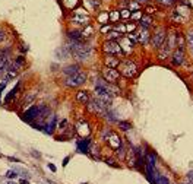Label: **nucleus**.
<instances>
[{
    "label": "nucleus",
    "instance_id": "nucleus-1",
    "mask_svg": "<svg viewBox=\"0 0 193 184\" xmlns=\"http://www.w3.org/2000/svg\"><path fill=\"white\" fill-rule=\"evenodd\" d=\"M87 72L80 69L78 73H75L72 76H66V79L63 80V83L67 86V88H78V86L84 85L87 82Z\"/></svg>",
    "mask_w": 193,
    "mask_h": 184
},
{
    "label": "nucleus",
    "instance_id": "nucleus-2",
    "mask_svg": "<svg viewBox=\"0 0 193 184\" xmlns=\"http://www.w3.org/2000/svg\"><path fill=\"white\" fill-rule=\"evenodd\" d=\"M119 72L123 75V76H126V78L129 79H132L135 78L136 75H138V66L135 64L132 60H123V61H120V64H119Z\"/></svg>",
    "mask_w": 193,
    "mask_h": 184
},
{
    "label": "nucleus",
    "instance_id": "nucleus-3",
    "mask_svg": "<svg viewBox=\"0 0 193 184\" xmlns=\"http://www.w3.org/2000/svg\"><path fill=\"white\" fill-rule=\"evenodd\" d=\"M165 38H167V29L165 28H158V29L151 35L149 42H151V46H152L155 50H160L161 47H162V44L165 42Z\"/></svg>",
    "mask_w": 193,
    "mask_h": 184
},
{
    "label": "nucleus",
    "instance_id": "nucleus-4",
    "mask_svg": "<svg viewBox=\"0 0 193 184\" xmlns=\"http://www.w3.org/2000/svg\"><path fill=\"white\" fill-rule=\"evenodd\" d=\"M102 51H104V54H111V56H117V57L123 56V51H121L119 41H113V39H106L104 41Z\"/></svg>",
    "mask_w": 193,
    "mask_h": 184
},
{
    "label": "nucleus",
    "instance_id": "nucleus-5",
    "mask_svg": "<svg viewBox=\"0 0 193 184\" xmlns=\"http://www.w3.org/2000/svg\"><path fill=\"white\" fill-rule=\"evenodd\" d=\"M38 112H40V105H32L29 107L27 111H24L22 114V120L27 121L28 124H32L34 121L38 118Z\"/></svg>",
    "mask_w": 193,
    "mask_h": 184
},
{
    "label": "nucleus",
    "instance_id": "nucleus-6",
    "mask_svg": "<svg viewBox=\"0 0 193 184\" xmlns=\"http://www.w3.org/2000/svg\"><path fill=\"white\" fill-rule=\"evenodd\" d=\"M101 75H102V79L107 80L108 83H116L120 78L119 70H117V69H111V67H104L102 72H101Z\"/></svg>",
    "mask_w": 193,
    "mask_h": 184
},
{
    "label": "nucleus",
    "instance_id": "nucleus-7",
    "mask_svg": "<svg viewBox=\"0 0 193 184\" xmlns=\"http://www.w3.org/2000/svg\"><path fill=\"white\" fill-rule=\"evenodd\" d=\"M73 22L87 26L89 25V16H88V13L84 9H76L73 13Z\"/></svg>",
    "mask_w": 193,
    "mask_h": 184
},
{
    "label": "nucleus",
    "instance_id": "nucleus-8",
    "mask_svg": "<svg viewBox=\"0 0 193 184\" xmlns=\"http://www.w3.org/2000/svg\"><path fill=\"white\" fill-rule=\"evenodd\" d=\"M119 44H120V47H121L123 56L130 54V53H132V50H133V46H135V42L132 41V39H129V37H127V35H123V37L119 39Z\"/></svg>",
    "mask_w": 193,
    "mask_h": 184
},
{
    "label": "nucleus",
    "instance_id": "nucleus-9",
    "mask_svg": "<svg viewBox=\"0 0 193 184\" xmlns=\"http://www.w3.org/2000/svg\"><path fill=\"white\" fill-rule=\"evenodd\" d=\"M56 121H57V117L51 114L48 120L46 121V124L43 126V131L46 133V134H53L54 133V129H56Z\"/></svg>",
    "mask_w": 193,
    "mask_h": 184
},
{
    "label": "nucleus",
    "instance_id": "nucleus-10",
    "mask_svg": "<svg viewBox=\"0 0 193 184\" xmlns=\"http://www.w3.org/2000/svg\"><path fill=\"white\" fill-rule=\"evenodd\" d=\"M121 60L117 56H111V54H106L104 56V66L106 67H111V69H117Z\"/></svg>",
    "mask_w": 193,
    "mask_h": 184
},
{
    "label": "nucleus",
    "instance_id": "nucleus-11",
    "mask_svg": "<svg viewBox=\"0 0 193 184\" xmlns=\"http://www.w3.org/2000/svg\"><path fill=\"white\" fill-rule=\"evenodd\" d=\"M183 61H184V50L176 48L173 51V56H171V63L174 66H180L183 64Z\"/></svg>",
    "mask_w": 193,
    "mask_h": 184
},
{
    "label": "nucleus",
    "instance_id": "nucleus-12",
    "mask_svg": "<svg viewBox=\"0 0 193 184\" xmlns=\"http://www.w3.org/2000/svg\"><path fill=\"white\" fill-rule=\"evenodd\" d=\"M89 145H91V139L89 138H84V139H78L76 142V148L80 153H88L89 152Z\"/></svg>",
    "mask_w": 193,
    "mask_h": 184
},
{
    "label": "nucleus",
    "instance_id": "nucleus-13",
    "mask_svg": "<svg viewBox=\"0 0 193 184\" xmlns=\"http://www.w3.org/2000/svg\"><path fill=\"white\" fill-rule=\"evenodd\" d=\"M56 57L59 60H66L69 57H72V54H70V50L67 48V46H63L56 50Z\"/></svg>",
    "mask_w": 193,
    "mask_h": 184
},
{
    "label": "nucleus",
    "instance_id": "nucleus-14",
    "mask_svg": "<svg viewBox=\"0 0 193 184\" xmlns=\"http://www.w3.org/2000/svg\"><path fill=\"white\" fill-rule=\"evenodd\" d=\"M67 38H69V41L84 42V38H82V32H80V31H76V29H69V31H67Z\"/></svg>",
    "mask_w": 193,
    "mask_h": 184
},
{
    "label": "nucleus",
    "instance_id": "nucleus-15",
    "mask_svg": "<svg viewBox=\"0 0 193 184\" xmlns=\"http://www.w3.org/2000/svg\"><path fill=\"white\" fill-rule=\"evenodd\" d=\"M12 170H13L15 172L18 174V177H19V178H25V180H29V178H31V174H29V172H28L25 168H22V167L13 165V167H12Z\"/></svg>",
    "mask_w": 193,
    "mask_h": 184
},
{
    "label": "nucleus",
    "instance_id": "nucleus-16",
    "mask_svg": "<svg viewBox=\"0 0 193 184\" xmlns=\"http://www.w3.org/2000/svg\"><path fill=\"white\" fill-rule=\"evenodd\" d=\"M139 25L143 28V29H149L151 26H152V18L149 16V15H142V18L139 20Z\"/></svg>",
    "mask_w": 193,
    "mask_h": 184
},
{
    "label": "nucleus",
    "instance_id": "nucleus-17",
    "mask_svg": "<svg viewBox=\"0 0 193 184\" xmlns=\"http://www.w3.org/2000/svg\"><path fill=\"white\" fill-rule=\"evenodd\" d=\"M124 159H127V162H129L130 167H136V151H135L133 148L132 149H127Z\"/></svg>",
    "mask_w": 193,
    "mask_h": 184
},
{
    "label": "nucleus",
    "instance_id": "nucleus-18",
    "mask_svg": "<svg viewBox=\"0 0 193 184\" xmlns=\"http://www.w3.org/2000/svg\"><path fill=\"white\" fill-rule=\"evenodd\" d=\"M89 94L87 91H78L76 92V101L80 104H88L89 102Z\"/></svg>",
    "mask_w": 193,
    "mask_h": 184
},
{
    "label": "nucleus",
    "instance_id": "nucleus-19",
    "mask_svg": "<svg viewBox=\"0 0 193 184\" xmlns=\"http://www.w3.org/2000/svg\"><path fill=\"white\" fill-rule=\"evenodd\" d=\"M79 3H80V0H61L63 7L67 9V10H73V9H76V7L79 6Z\"/></svg>",
    "mask_w": 193,
    "mask_h": 184
},
{
    "label": "nucleus",
    "instance_id": "nucleus-20",
    "mask_svg": "<svg viewBox=\"0 0 193 184\" xmlns=\"http://www.w3.org/2000/svg\"><path fill=\"white\" fill-rule=\"evenodd\" d=\"M79 70H80L79 64H69L63 69V73H65L66 76H72V75H75V73H78Z\"/></svg>",
    "mask_w": 193,
    "mask_h": 184
},
{
    "label": "nucleus",
    "instance_id": "nucleus-21",
    "mask_svg": "<svg viewBox=\"0 0 193 184\" xmlns=\"http://www.w3.org/2000/svg\"><path fill=\"white\" fill-rule=\"evenodd\" d=\"M19 85H20V83L18 82V83H16V86H15L13 89H12V91H10L6 95V98H5V104H9V102H10V101H12V99H13L15 97L18 95V92H19Z\"/></svg>",
    "mask_w": 193,
    "mask_h": 184
},
{
    "label": "nucleus",
    "instance_id": "nucleus-22",
    "mask_svg": "<svg viewBox=\"0 0 193 184\" xmlns=\"http://www.w3.org/2000/svg\"><path fill=\"white\" fill-rule=\"evenodd\" d=\"M80 32H82V38L85 39V41H87V39H89V38H91V37L94 35V28H92V25H91V24H89V25H87L85 28H84V29H82V31H80Z\"/></svg>",
    "mask_w": 193,
    "mask_h": 184
},
{
    "label": "nucleus",
    "instance_id": "nucleus-23",
    "mask_svg": "<svg viewBox=\"0 0 193 184\" xmlns=\"http://www.w3.org/2000/svg\"><path fill=\"white\" fill-rule=\"evenodd\" d=\"M176 46H177V48H180V50H183L184 48V46H186V37L183 35V34H176Z\"/></svg>",
    "mask_w": 193,
    "mask_h": 184
},
{
    "label": "nucleus",
    "instance_id": "nucleus-24",
    "mask_svg": "<svg viewBox=\"0 0 193 184\" xmlns=\"http://www.w3.org/2000/svg\"><path fill=\"white\" fill-rule=\"evenodd\" d=\"M108 143H110V146H111L113 149H116V148H117V146H120L123 142H121V139H120L117 134H114V133H113V134H111V138L108 139Z\"/></svg>",
    "mask_w": 193,
    "mask_h": 184
},
{
    "label": "nucleus",
    "instance_id": "nucleus-25",
    "mask_svg": "<svg viewBox=\"0 0 193 184\" xmlns=\"http://www.w3.org/2000/svg\"><path fill=\"white\" fill-rule=\"evenodd\" d=\"M149 39H151V34L148 32V29L140 31L139 32V42L140 44H147V42H149Z\"/></svg>",
    "mask_w": 193,
    "mask_h": 184
},
{
    "label": "nucleus",
    "instance_id": "nucleus-26",
    "mask_svg": "<svg viewBox=\"0 0 193 184\" xmlns=\"http://www.w3.org/2000/svg\"><path fill=\"white\" fill-rule=\"evenodd\" d=\"M108 20L111 24H117L120 20V10H110L108 12Z\"/></svg>",
    "mask_w": 193,
    "mask_h": 184
},
{
    "label": "nucleus",
    "instance_id": "nucleus-27",
    "mask_svg": "<svg viewBox=\"0 0 193 184\" xmlns=\"http://www.w3.org/2000/svg\"><path fill=\"white\" fill-rule=\"evenodd\" d=\"M114 151H116V155H117L120 159H124V158H126V152L127 151H126V148H124V145L123 143L120 145V146H117Z\"/></svg>",
    "mask_w": 193,
    "mask_h": 184
},
{
    "label": "nucleus",
    "instance_id": "nucleus-28",
    "mask_svg": "<svg viewBox=\"0 0 193 184\" xmlns=\"http://www.w3.org/2000/svg\"><path fill=\"white\" fill-rule=\"evenodd\" d=\"M97 19L100 22L101 25H107L110 20H108V12H101L98 16H97Z\"/></svg>",
    "mask_w": 193,
    "mask_h": 184
},
{
    "label": "nucleus",
    "instance_id": "nucleus-29",
    "mask_svg": "<svg viewBox=\"0 0 193 184\" xmlns=\"http://www.w3.org/2000/svg\"><path fill=\"white\" fill-rule=\"evenodd\" d=\"M127 9L130 10V12H138V10H140V5L139 3H136L135 0H130L129 3H127Z\"/></svg>",
    "mask_w": 193,
    "mask_h": 184
},
{
    "label": "nucleus",
    "instance_id": "nucleus-30",
    "mask_svg": "<svg viewBox=\"0 0 193 184\" xmlns=\"http://www.w3.org/2000/svg\"><path fill=\"white\" fill-rule=\"evenodd\" d=\"M121 37H123V35H121L120 32H117V31H114V29L107 34V39H113V41H119Z\"/></svg>",
    "mask_w": 193,
    "mask_h": 184
},
{
    "label": "nucleus",
    "instance_id": "nucleus-31",
    "mask_svg": "<svg viewBox=\"0 0 193 184\" xmlns=\"http://www.w3.org/2000/svg\"><path fill=\"white\" fill-rule=\"evenodd\" d=\"M132 16V12L129 9H120V19H129Z\"/></svg>",
    "mask_w": 193,
    "mask_h": 184
},
{
    "label": "nucleus",
    "instance_id": "nucleus-32",
    "mask_svg": "<svg viewBox=\"0 0 193 184\" xmlns=\"http://www.w3.org/2000/svg\"><path fill=\"white\" fill-rule=\"evenodd\" d=\"M111 134H113V131L110 130L108 127H106V129L102 130V133H101V139H102V140H108V139L111 138Z\"/></svg>",
    "mask_w": 193,
    "mask_h": 184
},
{
    "label": "nucleus",
    "instance_id": "nucleus-33",
    "mask_svg": "<svg viewBox=\"0 0 193 184\" xmlns=\"http://www.w3.org/2000/svg\"><path fill=\"white\" fill-rule=\"evenodd\" d=\"M119 126H120V129H121V130H124V131H127V130H130V129H132V123H129V121H121V120H120Z\"/></svg>",
    "mask_w": 193,
    "mask_h": 184
},
{
    "label": "nucleus",
    "instance_id": "nucleus-34",
    "mask_svg": "<svg viewBox=\"0 0 193 184\" xmlns=\"http://www.w3.org/2000/svg\"><path fill=\"white\" fill-rule=\"evenodd\" d=\"M5 177H6V180H15V178L18 177V174H16V172H15V171L10 168V170H9L6 174H5Z\"/></svg>",
    "mask_w": 193,
    "mask_h": 184
},
{
    "label": "nucleus",
    "instance_id": "nucleus-35",
    "mask_svg": "<svg viewBox=\"0 0 193 184\" xmlns=\"http://www.w3.org/2000/svg\"><path fill=\"white\" fill-rule=\"evenodd\" d=\"M176 2H177V0H162L160 5L161 6H164V7H170V6H173Z\"/></svg>",
    "mask_w": 193,
    "mask_h": 184
},
{
    "label": "nucleus",
    "instance_id": "nucleus-36",
    "mask_svg": "<svg viewBox=\"0 0 193 184\" xmlns=\"http://www.w3.org/2000/svg\"><path fill=\"white\" fill-rule=\"evenodd\" d=\"M140 18H142V10L133 12V13H132V16H130V19H132V20H140Z\"/></svg>",
    "mask_w": 193,
    "mask_h": 184
},
{
    "label": "nucleus",
    "instance_id": "nucleus-37",
    "mask_svg": "<svg viewBox=\"0 0 193 184\" xmlns=\"http://www.w3.org/2000/svg\"><path fill=\"white\" fill-rule=\"evenodd\" d=\"M135 29H136V24H126V34H130L132 31L135 32Z\"/></svg>",
    "mask_w": 193,
    "mask_h": 184
},
{
    "label": "nucleus",
    "instance_id": "nucleus-38",
    "mask_svg": "<svg viewBox=\"0 0 193 184\" xmlns=\"http://www.w3.org/2000/svg\"><path fill=\"white\" fill-rule=\"evenodd\" d=\"M111 29H113V26L111 25H108V24H107V25H102L101 26V34H107V32H110V31H111Z\"/></svg>",
    "mask_w": 193,
    "mask_h": 184
},
{
    "label": "nucleus",
    "instance_id": "nucleus-39",
    "mask_svg": "<svg viewBox=\"0 0 193 184\" xmlns=\"http://www.w3.org/2000/svg\"><path fill=\"white\" fill-rule=\"evenodd\" d=\"M15 60H16L18 63H20V64H25V60H27V57H25L24 54H20V56H18V57H15Z\"/></svg>",
    "mask_w": 193,
    "mask_h": 184
},
{
    "label": "nucleus",
    "instance_id": "nucleus-40",
    "mask_svg": "<svg viewBox=\"0 0 193 184\" xmlns=\"http://www.w3.org/2000/svg\"><path fill=\"white\" fill-rule=\"evenodd\" d=\"M152 13H155V9H154L152 6H149V5H148V6L145 7V15H149V16H151Z\"/></svg>",
    "mask_w": 193,
    "mask_h": 184
},
{
    "label": "nucleus",
    "instance_id": "nucleus-41",
    "mask_svg": "<svg viewBox=\"0 0 193 184\" xmlns=\"http://www.w3.org/2000/svg\"><path fill=\"white\" fill-rule=\"evenodd\" d=\"M6 39V31L3 28H0V42H3Z\"/></svg>",
    "mask_w": 193,
    "mask_h": 184
},
{
    "label": "nucleus",
    "instance_id": "nucleus-42",
    "mask_svg": "<svg viewBox=\"0 0 193 184\" xmlns=\"http://www.w3.org/2000/svg\"><path fill=\"white\" fill-rule=\"evenodd\" d=\"M29 153H31L34 158H41V153L38 151H35V149H31V151H29Z\"/></svg>",
    "mask_w": 193,
    "mask_h": 184
},
{
    "label": "nucleus",
    "instance_id": "nucleus-43",
    "mask_svg": "<svg viewBox=\"0 0 193 184\" xmlns=\"http://www.w3.org/2000/svg\"><path fill=\"white\" fill-rule=\"evenodd\" d=\"M47 167H48V170L51 171V172H56V171H57V168H56V165H54V164H51V162H48V165H47Z\"/></svg>",
    "mask_w": 193,
    "mask_h": 184
},
{
    "label": "nucleus",
    "instance_id": "nucleus-44",
    "mask_svg": "<svg viewBox=\"0 0 193 184\" xmlns=\"http://www.w3.org/2000/svg\"><path fill=\"white\" fill-rule=\"evenodd\" d=\"M135 2H136V3H139L140 6H142V5H148V3H149V0H135Z\"/></svg>",
    "mask_w": 193,
    "mask_h": 184
},
{
    "label": "nucleus",
    "instance_id": "nucleus-45",
    "mask_svg": "<svg viewBox=\"0 0 193 184\" xmlns=\"http://www.w3.org/2000/svg\"><path fill=\"white\" fill-rule=\"evenodd\" d=\"M19 50H20L22 53H27V51H28V47H25V44H20V46H19Z\"/></svg>",
    "mask_w": 193,
    "mask_h": 184
},
{
    "label": "nucleus",
    "instance_id": "nucleus-46",
    "mask_svg": "<svg viewBox=\"0 0 193 184\" xmlns=\"http://www.w3.org/2000/svg\"><path fill=\"white\" fill-rule=\"evenodd\" d=\"M187 180H189L190 183H193V171H190V172L187 174Z\"/></svg>",
    "mask_w": 193,
    "mask_h": 184
},
{
    "label": "nucleus",
    "instance_id": "nucleus-47",
    "mask_svg": "<svg viewBox=\"0 0 193 184\" xmlns=\"http://www.w3.org/2000/svg\"><path fill=\"white\" fill-rule=\"evenodd\" d=\"M7 159H9V161H12V162H20V159H18V158H13V156H7Z\"/></svg>",
    "mask_w": 193,
    "mask_h": 184
},
{
    "label": "nucleus",
    "instance_id": "nucleus-48",
    "mask_svg": "<svg viewBox=\"0 0 193 184\" xmlns=\"http://www.w3.org/2000/svg\"><path fill=\"white\" fill-rule=\"evenodd\" d=\"M69 161H70V156H66L65 159H63V167H66L67 164H69Z\"/></svg>",
    "mask_w": 193,
    "mask_h": 184
},
{
    "label": "nucleus",
    "instance_id": "nucleus-49",
    "mask_svg": "<svg viewBox=\"0 0 193 184\" xmlns=\"http://www.w3.org/2000/svg\"><path fill=\"white\" fill-rule=\"evenodd\" d=\"M19 184H29V180H25V178H19Z\"/></svg>",
    "mask_w": 193,
    "mask_h": 184
},
{
    "label": "nucleus",
    "instance_id": "nucleus-50",
    "mask_svg": "<svg viewBox=\"0 0 193 184\" xmlns=\"http://www.w3.org/2000/svg\"><path fill=\"white\" fill-rule=\"evenodd\" d=\"M5 184H18V183H16L15 180H9V181H6V183H5Z\"/></svg>",
    "mask_w": 193,
    "mask_h": 184
},
{
    "label": "nucleus",
    "instance_id": "nucleus-51",
    "mask_svg": "<svg viewBox=\"0 0 193 184\" xmlns=\"http://www.w3.org/2000/svg\"><path fill=\"white\" fill-rule=\"evenodd\" d=\"M46 183H47V184H56V183H54V181H51V180H47Z\"/></svg>",
    "mask_w": 193,
    "mask_h": 184
},
{
    "label": "nucleus",
    "instance_id": "nucleus-52",
    "mask_svg": "<svg viewBox=\"0 0 193 184\" xmlns=\"http://www.w3.org/2000/svg\"><path fill=\"white\" fill-rule=\"evenodd\" d=\"M5 180H6V177H0V181H2V183H3Z\"/></svg>",
    "mask_w": 193,
    "mask_h": 184
},
{
    "label": "nucleus",
    "instance_id": "nucleus-53",
    "mask_svg": "<svg viewBox=\"0 0 193 184\" xmlns=\"http://www.w3.org/2000/svg\"><path fill=\"white\" fill-rule=\"evenodd\" d=\"M2 92L3 91H0V98H2ZM0 105H2V99H0Z\"/></svg>",
    "mask_w": 193,
    "mask_h": 184
},
{
    "label": "nucleus",
    "instance_id": "nucleus-54",
    "mask_svg": "<svg viewBox=\"0 0 193 184\" xmlns=\"http://www.w3.org/2000/svg\"><path fill=\"white\" fill-rule=\"evenodd\" d=\"M121 2H124V3H129V2H130V0H121Z\"/></svg>",
    "mask_w": 193,
    "mask_h": 184
},
{
    "label": "nucleus",
    "instance_id": "nucleus-55",
    "mask_svg": "<svg viewBox=\"0 0 193 184\" xmlns=\"http://www.w3.org/2000/svg\"><path fill=\"white\" fill-rule=\"evenodd\" d=\"M155 2H158V3H161V2H162V0H155Z\"/></svg>",
    "mask_w": 193,
    "mask_h": 184
}]
</instances>
